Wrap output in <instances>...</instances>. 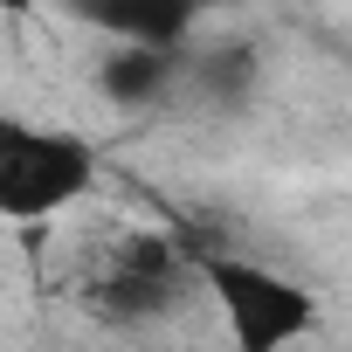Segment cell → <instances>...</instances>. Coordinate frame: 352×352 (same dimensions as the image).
I'll return each mask as SVG.
<instances>
[{
	"instance_id": "cell-6",
	"label": "cell",
	"mask_w": 352,
	"mask_h": 352,
	"mask_svg": "<svg viewBox=\"0 0 352 352\" xmlns=\"http://www.w3.org/2000/svg\"><path fill=\"white\" fill-rule=\"evenodd\" d=\"M8 8H28V0H8Z\"/></svg>"
},
{
	"instance_id": "cell-4",
	"label": "cell",
	"mask_w": 352,
	"mask_h": 352,
	"mask_svg": "<svg viewBox=\"0 0 352 352\" xmlns=\"http://www.w3.org/2000/svg\"><path fill=\"white\" fill-rule=\"evenodd\" d=\"M180 69H187V49H152V42H118L97 69V90L118 104V111H145V104H166L180 90Z\"/></svg>"
},
{
	"instance_id": "cell-2",
	"label": "cell",
	"mask_w": 352,
	"mask_h": 352,
	"mask_svg": "<svg viewBox=\"0 0 352 352\" xmlns=\"http://www.w3.org/2000/svg\"><path fill=\"white\" fill-rule=\"evenodd\" d=\"M194 276L208 283V297L221 304V324L242 352H276V345H297L311 324H318V297L256 263V256H228V249H194Z\"/></svg>"
},
{
	"instance_id": "cell-3",
	"label": "cell",
	"mask_w": 352,
	"mask_h": 352,
	"mask_svg": "<svg viewBox=\"0 0 352 352\" xmlns=\"http://www.w3.org/2000/svg\"><path fill=\"white\" fill-rule=\"evenodd\" d=\"M214 0H69V14L111 42H152V49H187L208 21Z\"/></svg>"
},
{
	"instance_id": "cell-1",
	"label": "cell",
	"mask_w": 352,
	"mask_h": 352,
	"mask_svg": "<svg viewBox=\"0 0 352 352\" xmlns=\"http://www.w3.org/2000/svg\"><path fill=\"white\" fill-rule=\"evenodd\" d=\"M97 187V145L63 124L0 111V221H49Z\"/></svg>"
},
{
	"instance_id": "cell-5",
	"label": "cell",
	"mask_w": 352,
	"mask_h": 352,
	"mask_svg": "<svg viewBox=\"0 0 352 352\" xmlns=\"http://www.w3.org/2000/svg\"><path fill=\"white\" fill-rule=\"evenodd\" d=\"M256 49L249 42H187V69H180V83H194L208 104H242L249 90H256Z\"/></svg>"
}]
</instances>
